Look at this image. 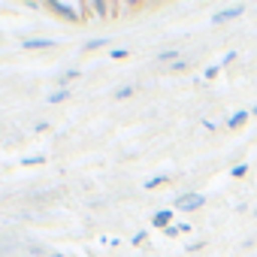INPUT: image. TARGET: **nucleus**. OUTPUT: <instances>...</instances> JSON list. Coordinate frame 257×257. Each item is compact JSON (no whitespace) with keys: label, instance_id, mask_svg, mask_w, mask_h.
<instances>
[{"label":"nucleus","instance_id":"obj_14","mask_svg":"<svg viewBox=\"0 0 257 257\" xmlns=\"http://www.w3.org/2000/svg\"><path fill=\"white\" fill-rule=\"evenodd\" d=\"M82 76V70H67V73H61V88H67V82H73V79H79Z\"/></svg>","mask_w":257,"mask_h":257},{"label":"nucleus","instance_id":"obj_7","mask_svg":"<svg viewBox=\"0 0 257 257\" xmlns=\"http://www.w3.org/2000/svg\"><path fill=\"white\" fill-rule=\"evenodd\" d=\"M88 13H94L97 19H109V16H112V4H106V0H91V4H88Z\"/></svg>","mask_w":257,"mask_h":257},{"label":"nucleus","instance_id":"obj_2","mask_svg":"<svg viewBox=\"0 0 257 257\" xmlns=\"http://www.w3.org/2000/svg\"><path fill=\"white\" fill-rule=\"evenodd\" d=\"M203 206H206V197L197 194V191H188V194H182V197L176 200V209H182V212H197V209H203Z\"/></svg>","mask_w":257,"mask_h":257},{"label":"nucleus","instance_id":"obj_15","mask_svg":"<svg viewBox=\"0 0 257 257\" xmlns=\"http://www.w3.org/2000/svg\"><path fill=\"white\" fill-rule=\"evenodd\" d=\"M22 164L25 167H40V164H46V158L43 155H28V158H22Z\"/></svg>","mask_w":257,"mask_h":257},{"label":"nucleus","instance_id":"obj_21","mask_svg":"<svg viewBox=\"0 0 257 257\" xmlns=\"http://www.w3.org/2000/svg\"><path fill=\"white\" fill-rule=\"evenodd\" d=\"M170 70H173V73H179V70H188V64H185V61H182V58H179V61H176V64H170Z\"/></svg>","mask_w":257,"mask_h":257},{"label":"nucleus","instance_id":"obj_13","mask_svg":"<svg viewBox=\"0 0 257 257\" xmlns=\"http://www.w3.org/2000/svg\"><path fill=\"white\" fill-rule=\"evenodd\" d=\"M103 46H109V40H106V37H97V40H88V43L82 46V52H94V49H103Z\"/></svg>","mask_w":257,"mask_h":257},{"label":"nucleus","instance_id":"obj_18","mask_svg":"<svg viewBox=\"0 0 257 257\" xmlns=\"http://www.w3.org/2000/svg\"><path fill=\"white\" fill-rule=\"evenodd\" d=\"M245 173H248V164H245V161H242V164H236V167L230 170V176H233V179H242Z\"/></svg>","mask_w":257,"mask_h":257},{"label":"nucleus","instance_id":"obj_4","mask_svg":"<svg viewBox=\"0 0 257 257\" xmlns=\"http://www.w3.org/2000/svg\"><path fill=\"white\" fill-rule=\"evenodd\" d=\"M173 221H176V212H173V209H158V212L152 215V227H155V230H167Z\"/></svg>","mask_w":257,"mask_h":257},{"label":"nucleus","instance_id":"obj_9","mask_svg":"<svg viewBox=\"0 0 257 257\" xmlns=\"http://www.w3.org/2000/svg\"><path fill=\"white\" fill-rule=\"evenodd\" d=\"M179 58H182L179 49H164V52H158V64H176Z\"/></svg>","mask_w":257,"mask_h":257},{"label":"nucleus","instance_id":"obj_23","mask_svg":"<svg viewBox=\"0 0 257 257\" xmlns=\"http://www.w3.org/2000/svg\"><path fill=\"white\" fill-rule=\"evenodd\" d=\"M251 115H254V118H257V106H254V109H251Z\"/></svg>","mask_w":257,"mask_h":257},{"label":"nucleus","instance_id":"obj_8","mask_svg":"<svg viewBox=\"0 0 257 257\" xmlns=\"http://www.w3.org/2000/svg\"><path fill=\"white\" fill-rule=\"evenodd\" d=\"M182 233H191V224H185V221H173V224L164 230V236H170V239H176V236H182Z\"/></svg>","mask_w":257,"mask_h":257},{"label":"nucleus","instance_id":"obj_17","mask_svg":"<svg viewBox=\"0 0 257 257\" xmlns=\"http://www.w3.org/2000/svg\"><path fill=\"white\" fill-rule=\"evenodd\" d=\"M218 73H221V64H212V67H206V73H203V79H206V82H212V79H215Z\"/></svg>","mask_w":257,"mask_h":257},{"label":"nucleus","instance_id":"obj_1","mask_svg":"<svg viewBox=\"0 0 257 257\" xmlns=\"http://www.w3.org/2000/svg\"><path fill=\"white\" fill-rule=\"evenodd\" d=\"M52 13H58L64 22H82L88 16V4H73V0H52V4H46Z\"/></svg>","mask_w":257,"mask_h":257},{"label":"nucleus","instance_id":"obj_5","mask_svg":"<svg viewBox=\"0 0 257 257\" xmlns=\"http://www.w3.org/2000/svg\"><path fill=\"white\" fill-rule=\"evenodd\" d=\"M55 46H58V40H46V37H40V40H22L25 52H40V49H55Z\"/></svg>","mask_w":257,"mask_h":257},{"label":"nucleus","instance_id":"obj_22","mask_svg":"<svg viewBox=\"0 0 257 257\" xmlns=\"http://www.w3.org/2000/svg\"><path fill=\"white\" fill-rule=\"evenodd\" d=\"M49 257H64V254H58V251H52V254H49Z\"/></svg>","mask_w":257,"mask_h":257},{"label":"nucleus","instance_id":"obj_16","mask_svg":"<svg viewBox=\"0 0 257 257\" xmlns=\"http://www.w3.org/2000/svg\"><path fill=\"white\" fill-rule=\"evenodd\" d=\"M109 58H112V61H124V58H131V49H112Z\"/></svg>","mask_w":257,"mask_h":257},{"label":"nucleus","instance_id":"obj_19","mask_svg":"<svg viewBox=\"0 0 257 257\" xmlns=\"http://www.w3.org/2000/svg\"><path fill=\"white\" fill-rule=\"evenodd\" d=\"M146 239H149V230H137L131 242H134V245H146Z\"/></svg>","mask_w":257,"mask_h":257},{"label":"nucleus","instance_id":"obj_3","mask_svg":"<svg viewBox=\"0 0 257 257\" xmlns=\"http://www.w3.org/2000/svg\"><path fill=\"white\" fill-rule=\"evenodd\" d=\"M242 13H245V7H242V4H233V7H224V10H218V13H215L209 22H212V25H224V22H233V19H239Z\"/></svg>","mask_w":257,"mask_h":257},{"label":"nucleus","instance_id":"obj_20","mask_svg":"<svg viewBox=\"0 0 257 257\" xmlns=\"http://www.w3.org/2000/svg\"><path fill=\"white\" fill-rule=\"evenodd\" d=\"M233 61H236V52H227V55L221 58V70H224V67H230Z\"/></svg>","mask_w":257,"mask_h":257},{"label":"nucleus","instance_id":"obj_12","mask_svg":"<svg viewBox=\"0 0 257 257\" xmlns=\"http://www.w3.org/2000/svg\"><path fill=\"white\" fill-rule=\"evenodd\" d=\"M134 94H137V85H121L112 97H115V100H127V97H134Z\"/></svg>","mask_w":257,"mask_h":257},{"label":"nucleus","instance_id":"obj_11","mask_svg":"<svg viewBox=\"0 0 257 257\" xmlns=\"http://www.w3.org/2000/svg\"><path fill=\"white\" fill-rule=\"evenodd\" d=\"M70 94H73L70 88H58V91L49 94V103H64V100H70Z\"/></svg>","mask_w":257,"mask_h":257},{"label":"nucleus","instance_id":"obj_10","mask_svg":"<svg viewBox=\"0 0 257 257\" xmlns=\"http://www.w3.org/2000/svg\"><path fill=\"white\" fill-rule=\"evenodd\" d=\"M167 182H170V176H167V173H158V176L146 179V182H143V188H146V191H155V188H161V185H167Z\"/></svg>","mask_w":257,"mask_h":257},{"label":"nucleus","instance_id":"obj_6","mask_svg":"<svg viewBox=\"0 0 257 257\" xmlns=\"http://www.w3.org/2000/svg\"><path fill=\"white\" fill-rule=\"evenodd\" d=\"M248 118H251V109H236L233 115H227V127H230V131H239Z\"/></svg>","mask_w":257,"mask_h":257},{"label":"nucleus","instance_id":"obj_24","mask_svg":"<svg viewBox=\"0 0 257 257\" xmlns=\"http://www.w3.org/2000/svg\"><path fill=\"white\" fill-rule=\"evenodd\" d=\"M254 218H257V209H254Z\"/></svg>","mask_w":257,"mask_h":257}]
</instances>
